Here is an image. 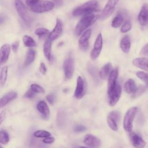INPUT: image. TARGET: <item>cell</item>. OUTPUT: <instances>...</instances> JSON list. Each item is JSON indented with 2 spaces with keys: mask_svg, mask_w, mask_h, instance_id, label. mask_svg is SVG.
<instances>
[{
  "mask_svg": "<svg viewBox=\"0 0 148 148\" xmlns=\"http://www.w3.org/2000/svg\"><path fill=\"white\" fill-rule=\"evenodd\" d=\"M98 9L99 3L98 1L96 0H90L74 9L72 12V14L76 17L84 16L91 14L98 10Z\"/></svg>",
  "mask_w": 148,
  "mask_h": 148,
  "instance_id": "6da1fadb",
  "label": "cell"
},
{
  "mask_svg": "<svg viewBox=\"0 0 148 148\" xmlns=\"http://www.w3.org/2000/svg\"><path fill=\"white\" fill-rule=\"evenodd\" d=\"M95 18V16L93 13L86 14L82 16L75 27V33L76 35L79 36L87 30V28L94 23Z\"/></svg>",
  "mask_w": 148,
  "mask_h": 148,
  "instance_id": "7a4b0ae2",
  "label": "cell"
},
{
  "mask_svg": "<svg viewBox=\"0 0 148 148\" xmlns=\"http://www.w3.org/2000/svg\"><path fill=\"white\" fill-rule=\"evenodd\" d=\"M54 8L53 2L47 0H40L37 3L28 6L29 10L34 13H42L50 11Z\"/></svg>",
  "mask_w": 148,
  "mask_h": 148,
  "instance_id": "3957f363",
  "label": "cell"
},
{
  "mask_svg": "<svg viewBox=\"0 0 148 148\" xmlns=\"http://www.w3.org/2000/svg\"><path fill=\"white\" fill-rule=\"evenodd\" d=\"M14 5L20 17L25 24L30 25L32 22V18L21 0H15Z\"/></svg>",
  "mask_w": 148,
  "mask_h": 148,
  "instance_id": "277c9868",
  "label": "cell"
},
{
  "mask_svg": "<svg viewBox=\"0 0 148 148\" xmlns=\"http://www.w3.org/2000/svg\"><path fill=\"white\" fill-rule=\"evenodd\" d=\"M137 111L138 108L136 107H132L125 113L123 119V127L127 132H131L133 127V121Z\"/></svg>",
  "mask_w": 148,
  "mask_h": 148,
  "instance_id": "5b68a950",
  "label": "cell"
},
{
  "mask_svg": "<svg viewBox=\"0 0 148 148\" xmlns=\"http://www.w3.org/2000/svg\"><path fill=\"white\" fill-rule=\"evenodd\" d=\"M63 71L66 80L71 79L74 72V61L72 58L69 57L65 59L63 63Z\"/></svg>",
  "mask_w": 148,
  "mask_h": 148,
  "instance_id": "8992f818",
  "label": "cell"
},
{
  "mask_svg": "<svg viewBox=\"0 0 148 148\" xmlns=\"http://www.w3.org/2000/svg\"><path fill=\"white\" fill-rule=\"evenodd\" d=\"M119 1V0H108L100 15V19L103 20L108 18L114 10L115 6Z\"/></svg>",
  "mask_w": 148,
  "mask_h": 148,
  "instance_id": "52a82bcc",
  "label": "cell"
},
{
  "mask_svg": "<svg viewBox=\"0 0 148 148\" xmlns=\"http://www.w3.org/2000/svg\"><path fill=\"white\" fill-rule=\"evenodd\" d=\"M102 45H103L102 36V34L99 33L98 35L95 40L93 49L91 50L90 53V57L92 60H95L99 57L101 53V51L102 50Z\"/></svg>",
  "mask_w": 148,
  "mask_h": 148,
  "instance_id": "ba28073f",
  "label": "cell"
},
{
  "mask_svg": "<svg viewBox=\"0 0 148 148\" xmlns=\"http://www.w3.org/2000/svg\"><path fill=\"white\" fill-rule=\"evenodd\" d=\"M121 91V86L119 84H117L113 90L108 94L109 103L110 106H113L117 103L120 98Z\"/></svg>",
  "mask_w": 148,
  "mask_h": 148,
  "instance_id": "9c48e42d",
  "label": "cell"
},
{
  "mask_svg": "<svg viewBox=\"0 0 148 148\" xmlns=\"http://www.w3.org/2000/svg\"><path fill=\"white\" fill-rule=\"evenodd\" d=\"M63 31V23L62 21L59 19L57 18L56 20V24L48 36V39H50L51 41H53L58 39L62 34Z\"/></svg>",
  "mask_w": 148,
  "mask_h": 148,
  "instance_id": "30bf717a",
  "label": "cell"
},
{
  "mask_svg": "<svg viewBox=\"0 0 148 148\" xmlns=\"http://www.w3.org/2000/svg\"><path fill=\"white\" fill-rule=\"evenodd\" d=\"M85 92H86L85 82L80 76H79L77 78L76 87L75 91L74 96L76 99H80L84 97Z\"/></svg>",
  "mask_w": 148,
  "mask_h": 148,
  "instance_id": "8fae6325",
  "label": "cell"
},
{
  "mask_svg": "<svg viewBox=\"0 0 148 148\" xmlns=\"http://www.w3.org/2000/svg\"><path fill=\"white\" fill-rule=\"evenodd\" d=\"M91 29H87L81 35L79 40V46L83 51H86L89 47L88 40L91 35Z\"/></svg>",
  "mask_w": 148,
  "mask_h": 148,
  "instance_id": "7c38bea8",
  "label": "cell"
},
{
  "mask_svg": "<svg viewBox=\"0 0 148 148\" xmlns=\"http://www.w3.org/2000/svg\"><path fill=\"white\" fill-rule=\"evenodd\" d=\"M130 141L135 148H143L146 146L145 141L137 134L134 132H130L129 134Z\"/></svg>",
  "mask_w": 148,
  "mask_h": 148,
  "instance_id": "4fadbf2b",
  "label": "cell"
},
{
  "mask_svg": "<svg viewBox=\"0 0 148 148\" xmlns=\"http://www.w3.org/2000/svg\"><path fill=\"white\" fill-rule=\"evenodd\" d=\"M83 142L86 145L93 148H98L101 145L100 139L92 134L86 135L84 137Z\"/></svg>",
  "mask_w": 148,
  "mask_h": 148,
  "instance_id": "5bb4252c",
  "label": "cell"
},
{
  "mask_svg": "<svg viewBox=\"0 0 148 148\" xmlns=\"http://www.w3.org/2000/svg\"><path fill=\"white\" fill-rule=\"evenodd\" d=\"M119 76V70L117 68H114L111 72L108 82V94H109L115 87L117 83V79Z\"/></svg>",
  "mask_w": 148,
  "mask_h": 148,
  "instance_id": "9a60e30c",
  "label": "cell"
},
{
  "mask_svg": "<svg viewBox=\"0 0 148 148\" xmlns=\"http://www.w3.org/2000/svg\"><path fill=\"white\" fill-rule=\"evenodd\" d=\"M138 21L140 25L146 26L148 24V3H144L138 14Z\"/></svg>",
  "mask_w": 148,
  "mask_h": 148,
  "instance_id": "2e32d148",
  "label": "cell"
},
{
  "mask_svg": "<svg viewBox=\"0 0 148 148\" xmlns=\"http://www.w3.org/2000/svg\"><path fill=\"white\" fill-rule=\"evenodd\" d=\"M17 93L14 91H10L5 94L0 99V107L1 108L5 106L10 101L16 98Z\"/></svg>",
  "mask_w": 148,
  "mask_h": 148,
  "instance_id": "e0dca14e",
  "label": "cell"
},
{
  "mask_svg": "<svg viewBox=\"0 0 148 148\" xmlns=\"http://www.w3.org/2000/svg\"><path fill=\"white\" fill-rule=\"evenodd\" d=\"M36 108L39 112L42 115V116L47 119L50 116V109L44 101H39L36 105Z\"/></svg>",
  "mask_w": 148,
  "mask_h": 148,
  "instance_id": "ac0fdd59",
  "label": "cell"
},
{
  "mask_svg": "<svg viewBox=\"0 0 148 148\" xmlns=\"http://www.w3.org/2000/svg\"><path fill=\"white\" fill-rule=\"evenodd\" d=\"M10 52V46L8 44H4L1 47L0 62L1 64L5 63L8 58Z\"/></svg>",
  "mask_w": 148,
  "mask_h": 148,
  "instance_id": "d6986e66",
  "label": "cell"
},
{
  "mask_svg": "<svg viewBox=\"0 0 148 148\" xmlns=\"http://www.w3.org/2000/svg\"><path fill=\"white\" fill-rule=\"evenodd\" d=\"M132 64L140 69L148 72V58H136L132 61Z\"/></svg>",
  "mask_w": 148,
  "mask_h": 148,
  "instance_id": "ffe728a7",
  "label": "cell"
},
{
  "mask_svg": "<svg viewBox=\"0 0 148 148\" xmlns=\"http://www.w3.org/2000/svg\"><path fill=\"white\" fill-rule=\"evenodd\" d=\"M113 69H112V64L110 62H108L105 64L101 69L99 72V76L100 78L102 80H106L108 79L111 72Z\"/></svg>",
  "mask_w": 148,
  "mask_h": 148,
  "instance_id": "44dd1931",
  "label": "cell"
},
{
  "mask_svg": "<svg viewBox=\"0 0 148 148\" xmlns=\"http://www.w3.org/2000/svg\"><path fill=\"white\" fill-rule=\"evenodd\" d=\"M124 91L128 94H134L137 90L135 81L132 79H128L124 85Z\"/></svg>",
  "mask_w": 148,
  "mask_h": 148,
  "instance_id": "7402d4cb",
  "label": "cell"
},
{
  "mask_svg": "<svg viewBox=\"0 0 148 148\" xmlns=\"http://www.w3.org/2000/svg\"><path fill=\"white\" fill-rule=\"evenodd\" d=\"M120 46L124 53H128L130 51L131 48V41L128 35H126L123 37L120 41Z\"/></svg>",
  "mask_w": 148,
  "mask_h": 148,
  "instance_id": "603a6c76",
  "label": "cell"
},
{
  "mask_svg": "<svg viewBox=\"0 0 148 148\" xmlns=\"http://www.w3.org/2000/svg\"><path fill=\"white\" fill-rule=\"evenodd\" d=\"M51 42L50 39H46L43 44V54L45 58L49 61H51Z\"/></svg>",
  "mask_w": 148,
  "mask_h": 148,
  "instance_id": "cb8c5ba5",
  "label": "cell"
},
{
  "mask_svg": "<svg viewBox=\"0 0 148 148\" xmlns=\"http://www.w3.org/2000/svg\"><path fill=\"white\" fill-rule=\"evenodd\" d=\"M35 51L33 49H29L27 50L24 61L25 66H28L34 62L35 57Z\"/></svg>",
  "mask_w": 148,
  "mask_h": 148,
  "instance_id": "d4e9b609",
  "label": "cell"
},
{
  "mask_svg": "<svg viewBox=\"0 0 148 148\" xmlns=\"http://www.w3.org/2000/svg\"><path fill=\"white\" fill-rule=\"evenodd\" d=\"M23 41L25 46L27 47H34L36 46V43L34 39L29 35H24L23 37Z\"/></svg>",
  "mask_w": 148,
  "mask_h": 148,
  "instance_id": "484cf974",
  "label": "cell"
},
{
  "mask_svg": "<svg viewBox=\"0 0 148 148\" xmlns=\"http://www.w3.org/2000/svg\"><path fill=\"white\" fill-rule=\"evenodd\" d=\"M123 20H124L123 15L121 13H119L112 20L111 25L113 28H118L121 25Z\"/></svg>",
  "mask_w": 148,
  "mask_h": 148,
  "instance_id": "4316f807",
  "label": "cell"
},
{
  "mask_svg": "<svg viewBox=\"0 0 148 148\" xmlns=\"http://www.w3.org/2000/svg\"><path fill=\"white\" fill-rule=\"evenodd\" d=\"M8 67L7 66H5L1 69L0 73V84L1 87H2L6 83L8 77Z\"/></svg>",
  "mask_w": 148,
  "mask_h": 148,
  "instance_id": "83f0119b",
  "label": "cell"
},
{
  "mask_svg": "<svg viewBox=\"0 0 148 148\" xmlns=\"http://www.w3.org/2000/svg\"><path fill=\"white\" fill-rule=\"evenodd\" d=\"M107 123L111 130H112L114 131H116L118 130V125H117V121L110 117V116L108 115L107 116Z\"/></svg>",
  "mask_w": 148,
  "mask_h": 148,
  "instance_id": "f1b7e54d",
  "label": "cell"
},
{
  "mask_svg": "<svg viewBox=\"0 0 148 148\" xmlns=\"http://www.w3.org/2000/svg\"><path fill=\"white\" fill-rule=\"evenodd\" d=\"M9 141V136L8 134L4 130L0 131V142L1 144L6 145Z\"/></svg>",
  "mask_w": 148,
  "mask_h": 148,
  "instance_id": "f546056e",
  "label": "cell"
},
{
  "mask_svg": "<svg viewBox=\"0 0 148 148\" xmlns=\"http://www.w3.org/2000/svg\"><path fill=\"white\" fill-rule=\"evenodd\" d=\"M136 75L137 77L143 81L145 83L146 86L148 87V73L142 71H138L136 72Z\"/></svg>",
  "mask_w": 148,
  "mask_h": 148,
  "instance_id": "4dcf8cb0",
  "label": "cell"
},
{
  "mask_svg": "<svg viewBox=\"0 0 148 148\" xmlns=\"http://www.w3.org/2000/svg\"><path fill=\"white\" fill-rule=\"evenodd\" d=\"M34 136L36 138H47L51 136V134L46 131L38 130L34 133Z\"/></svg>",
  "mask_w": 148,
  "mask_h": 148,
  "instance_id": "1f68e13d",
  "label": "cell"
},
{
  "mask_svg": "<svg viewBox=\"0 0 148 148\" xmlns=\"http://www.w3.org/2000/svg\"><path fill=\"white\" fill-rule=\"evenodd\" d=\"M30 89L35 93H44V88L38 84H32L30 86Z\"/></svg>",
  "mask_w": 148,
  "mask_h": 148,
  "instance_id": "d6a6232c",
  "label": "cell"
},
{
  "mask_svg": "<svg viewBox=\"0 0 148 148\" xmlns=\"http://www.w3.org/2000/svg\"><path fill=\"white\" fill-rule=\"evenodd\" d=\"M49 33L50 32L48 29L43 27L38 28L35 31V34L39 36H42L47 34H49Z\"/></svg>",
  "mask_w": 148,
  "mask_h": 148,
  "instance_id": "836d02e7",
  "label": "cell"
},
{
  "mask_svg": "<svg viewBox=\"0 0 148 148\" xmlns=\"http://www.w3.org/2000/svg\"><path fill=\"white\" fill-rule=\"evenodd\" d=\"M132 28V24L130 21H127L124 23V24L122 25L121 28V32L123 33H126L129 31Z\"/></svg>",
  "mask_w": 148,
  "mask_h": 148,
  "instance_id": "e575fe53",
  "label": "cell"
},
{
  "mask_svg": "<svg viewBox=\"0 0 148 148\" xmlns=\"http://www.w3.org/2000/svg\"><path fill=\"white\" fill-rule=\"evenodd\" d=\"M146 90V87L143 86H140L139 87L137 88V90L133 94L132 97L133 98H136L137 97L140 96L142 93H143Z\"/></svg>",
  "mask_w": 148,
  "mask_h": 148,
  "instance_id": "d590c367",
  "label": "cell"
},
{
  "mask_svg": "<svg viewBox=\"0 0 148 148\" xmlns=\"http://www.w3.org/2000/svg\"><path fill=\"white\" fill-rule=\"evenodd\" d=\"M108 115L113 118L114 119H115L117 122H119L120 120V114L117 111H112L108 114Z\"/></svg>",
  "mask_w": 148,
  "mask_h": 148,
  "instance_id": "8d00e7d4",
  "label": "cell"
},
{
  "mask_svg": "<svg viewBox=\"0 0 148 148\" xmlns=\"http://www.w3.org/2000/svg\"><path fill=\"white\" fill-rule=\"evenodd\" d=\"M86 128L85 126H84L83 125H76L75 127H74V131L76 132H83L86 131Z\"/></svg>",
  "mask_w": 148,
  "mask_h": 148,
  "instance_id": "74e56055",
  "label": "cell"
},
{
  "mask_svg": "<svg viewBox=\"0 0 148 148\" xmlns=\"http://www.w3.org/2000/svg\"><path fill=\"white\" fill-rule=\"evenodd\" d=\"M46 99L49 103H50L51 105H53L55 102L56 97L54 96V94H49L48 95L46 96Z\"/></svg>",
  "mask_w": 148,
  "mask_h": 148,
  "instance_id": "f35d334b",
  "label": "cell"
},
{
  "mask_svg": "<svg viewBox=\"0 0 148 148\" xmlns=\"http://www.w3.org/2000/svg\"><path fill=\"white\" fill-rule=\"evenodd\" d=\"M35 95V92H34L33 91L29 89L24 94V97L27 98H32Z\"/></svg>",
  "mask_w": 148,
  "mask_h": 148,
  "instance_id": "ab89813d",
  "label": "cell"
},
{
  "mask_svg": "<svg viewBox=\"0 0 148 148\" xmlns=\"http://www.w3.org/2000/svg\"><path fill=\"white\" fill-rule=\"evenodd\" d=\"M39 71L42 75H45L47 72V68L43 62H41L39 66Z\"/></svg>",
  "mask_w": 148,
  "mask_h": 148,
  "instance_id": "60d3db41",
  "label": "cell"
},
{
  "mask_svg": "<svg viewBox=\"0 0 148 148\" xmlns=\"http://www.w3.org/2000/svg\"><path fill=\"white\" fill-rule=\"evenodd\" d=\"M42 141L44 143L51 144V143H53L54 142V138L52 136H49V137L44 138Z\"/></svg>",
  "mask_w": 148,
  "mask_h": 148,
  "instance_id": "b9f144b4",
  "label": "cell"
},
{
  "mask_svg": "<svg viewBox=\"0 0 148 148\" xmlns=\"http://www.w3.org/2000/svg\"><path fill=\"white\" fill-rule=\"evenodd\" d=\"M140 54L143 56H148V43L145 45L140 50Z\"/></svg>",
  "mask_w": 148,
  "mask_h": 148,
  "instance_id": "7bdbcfd3",
  "label": "cell"
},
{
  "mask_svg": "<svg viewBox=\"0 0 148 148\" xmlns=\"http://www.w3.org/2000/svg\"><path fill=\"white\" fill-rule=\"evenodd\" d=\"M18 46H19V42L18 41H16L12 43V49L14 53L17 52V51L18 49Z\"/></svg>",
  "mask_w": 148,
  "mask_h": 148,
  "instance_id": "ee69618b",
  "label": "cell"
},
{
  "mask_svg": "<svg viewBox=\"0 0 148 148\" xmlns=\"http://www.w3.org/2000/svg\"><path fill=\"white\" fill-rule=\"evenodd\" d=\"M53 2L54 3V6L56 5L57 7H60L64 3L63 0H53Z\"/></svg>",
  "mask_w": 148,
  "mask_h": 148,
  "instance_id": "f6af8a7d",
  "label": "cell"
},
{
  "mask_svg": "<svg viewBox=\"0 0 148 148\" xmlns=\"http://www.w3.org/2000/svg\"><path fill=\"white\" fill-rule=\"evenodd\" d=\"M40 0H25V2H26L27 6H31V5L37 3Z\"/></svg>",
  "mask_w": 148,
  "mask_h": 148,
  "instance_id": "bcb514c9",
  "label": "cell"
},
{
  "mask_svg": "<svg viewBox=\"0 0 148 148\" xmlns=\"http://www.w3.org/2000/svg\"><path fill=\"white\" fill-rule=\"evenodd\" d=\"M89 72L91 74L92 76H93L94 77H97V70L94 67H91L89 69Z\"/></svg>",
  "mask_w": 148,
  "mask_h": 148,
  "instance_id": "7dc6e473",
  "label": "cell"
},
{
  "mask_svg": "<svg viewBox=\"0 0 148 148\" xmlns=\"http://www.w3.org/2000/svg\"><path fill=\"white\" fill-rule=\"evenodd\" d=\"M79 148H87V147H83V146H81V147H80Z\"/></svg>",
  "mask_w": 148,
  "mask_h": 148,
  "instance_id": "c3c4849f",
  "label": "cell"
},
{
  "mask_svg": "<svg viewBox=\"0 0 148 148\" xmlns=\"http://www.w3.org/2000/svg\"><path fill=\"white\" fill-rule=\"evenodd\" d=\"M0 148H2V147L1 146V147H0Z\"/></svg>",
  "mask_w": 148,
  "mask_h": 148,
  "instance_id": "681fc988",
  "label": "cell"
}]
</instances>
